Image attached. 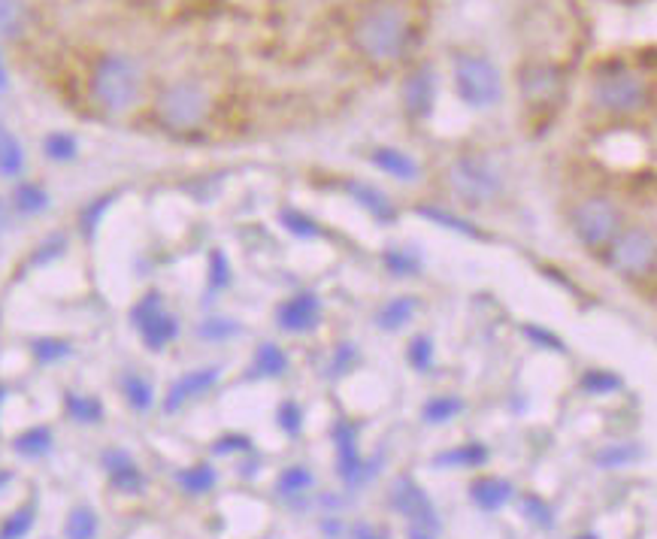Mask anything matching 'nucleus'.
I'll use <instances>...</instances> for the list:
<instances>
[{
    "mask_svg": "<svg viewBox=\"0 0 657 539\" xmlns=\"http://www.w3.org/2000/svg\"><path fill=\"white\" fill-rule=\"evenodd\" d=\"M409 34V16L397 4H382L352 28V43L370 61H394L406 52Z\"/></svg>",
    "mask_w": 657,
    "mask_h": 539,
    "instance_id": "obj_1",
    "label": "nucleus"
},
{
    "mask_svg": "<svg viewBox=\"0 0 657 539\" xmlns=\"http://www.w3.org/2000/svg\"><path fill=\"white\" fill-rule=\"evenodd\" d=\"M143 73L128 55H103L91 73V94L106 113H125L137 103Z\"/></svg>",
    "mask_w": 657,
    "mask_h": 539,
    "instance_id": "obj_2",
    "label": "nucleus"
},
{
    "mask_svg": "<svg viewBox=\"0 0 657 539\" xmlns=\"http://www.w3.org/2000/svg\"><path fill=\"white\" fill-rule=\"evenodd\" d=\"M209 113V97L197 82H173L161 97H158V116L167 128L173 131H191L203 125Z\"/></svg>",
    "mask_w": 657,
    "mask_h": 539,
    "instance_id": "obj_3",
    "label": "nucleus"
},
{
    "mask_svg": "<svg viewBox=\"0 0 657 539\" xmlns=\"http://www.w3.org/2000/svg\"><path fill=\"white\" fill-rule=\"evenodd\" d=\"M455 85H458L461 100L476 106V110L491 106L503 97L500 73L482 55H458L455 58Z\"/></svg>",
    "mask_w": 657,
    "mask_h": 539,
    "instance_id": "obj_4",
    "label": "nucleus"
},
{
    "mask_svg": "<svg viewBox=\"0 0 657 539\" xmlns=\"http://www.w3.org/2000/svg\"><path fill=\"white\" fill-rule=\"evenodd\" d=\"M452 185L467 203H485L500 191V173L482 155H464L452 167Z\"/></svg>",
    "mask_w": 657,
    "mask_h": 539,
    "instance_id": "obj_5",
    "label": "nucleus"
},
{
    "mask_svg": "<svg viewBox=\"0 0 657 539\" xmlns=\"http://www.w3.org/2000/svg\"><path fill=\"white\" fill-rule=\"evenodd\" d=\"M618 228V209L603 197H588L573 209V231L588 246H603Z\"/></svg>",
    "mask_w": 657,
    "mask_h": 539,
    "instance_id": "obj_6",
    "label": "nucleus"
},
{
    "mask_svg": "<svg viewBox=\"0 0 657 539\" xmlns=\"http://www.w3.org/2000/svg\"><path fill=\"white\" fill-rule=\"evenodd\" d=\"M594 97L603 110H612V113H630L636 106L645 103V85L642 79H636L633 73L627 70H612V73H603L594 85Z\"/></svg>",
    "mask_w": 657,
    "mask_h": 539,
    "instance_id": "obj_7",
    "label": "nucleus"
},
{
    "mask_svg": "<svg viewBox=\"0 0 657 539\" xmlns=\"http://www.w3.org/2000/svg\"><path fill=\"white\" fill-rule=\"evenodd\" d=\"M612 267L624 276H645L654 267V237L645 228H630L612 243Z\"/></svg>",
    "mask_w": 657,
    "mask_h": 539,
    "instance_id": "obj_8",
    "label": "nucleus"
},
{
    "mask_svg": "<svg viewBox=\"0 0 657 539\" xmlns=\"http://www.w3.org/2000/svg\"><path fill=\"white\" fill-rule=\"evenodd\" d=\"M134 325L140 328L146 346L155 349V352H161V349H164L167 343H173L176 334H179L176 318L161 309V297H158L155 291L134 309Z\"/></svg>",
    "mask_w": 657,
    "mask_h": 539,
    "instance_id": "obj_9",
    "label": "nucleus"
},
{
    "mask_svg": "<svg viewBox=\"0 0 657 539\" xmlns=\"http://www.w3.org/2000/svg\"><path fill=\"white\" fill-rule=\"evenodd\" d=\"M391 503L400 515H406L409 521H415L424 530H440V515H436L430 497L424 494L421 485H415L409 476H400L391 488Z\"/></svg>",
    "mask_w": 657,
    "mask_h": 539,
    "instance_id": "obj_10",
    "label": "nucleus"
},
{
    "mask_svg": "<svg viewBox=\"0 0 657 539\" xmlns=\"http://www.w3.org/2000/svg\"><path fill=\"white\" fill-rule=\"evenodd\" d=\"M334 440H337V473H340V479L346 485L367 482L376 473V467L364 464V458L358 452V440H355V427L349 421H337Z\"/></svg>",
    "mask_w": 657,
    "mask_h": 539,
    "instance_id": "obj_11",
    "label": "nucleus"
},
{
    "mask_svg": "<svg viewBox=\"0 0 657 539\" xmlns=\"http://www.w3.org/2000/svg\"><path fill=\"white\" fill-rule=\"evenodd\" d=\"M218 376H222V370H218V367H200V370L185 373L182 379H176V382L170 385V391H167V397H164V412H167V415L179 412L188 400H194V397H200L203 391H209V388L218 382Z\"/></svg>",
    "mask_w": 657,
    "mask_h": 539,
    "instance_id": "obj_12",
    "label": "nucleus"
},
{
    "mask_svg": "<svg viewBox=\"0 0 657 539\" xmlns=\"http://www.w3.org/2000/svg\"><path fill=\"white\" fill-rule=\"evenodd\" d=\"M100 461H103V470H106V476H109V482H113L116 491H125V494L143 491L146 476L125 449H109V452H103Z\"/></svg>",
    "mask_w": 657,
    "mask_h": 539,
    "instance_id": "obj_13",
    "label": "nucleus"
},
{
    "mask_svg": "<svg viewBox=\"0 0 657 539\" xmlns=\"http://www.w3.org/2000/svg\"><path fill=\"white\" fill-rule=\"evenodd\" d=\"M318 315H321V303L315 294H297L288 303H282L279 309V325L285 331H309L318 325Z\"/></svg>",
    "mask_w": 657,
    "mask_h": 539,
    "instance_id": "obj_14",
    "label": "nucleus"
},
{
    "mask_svg": "<svg viewBox=\"0 0 657 539\" xmlns=\"http://www.w3.org/2000/svg\"><path fill=\"white\" fill-rule=\"evenodd\" d=\"M433 97H436V79L430 70H415L406 85H403V103L412 116H427L433 110Z\"/></svg>",
    "mask_w": 657,
    "mask_h": 539,
    "instance_id": "obj_15",
    "label": "nucleus"
},
{
    "mask_svg": "<svg viewBox=\"0 0 657 539\" xmlns=\"http://www.w3.org/2000/svg\"><path fill=\"white\" fill-rule=\"evenodd\" d=\"M470 500L485 509V512H497L503 509L509 500H512V485L506 479H497V476H488V479H476L470 485Z\"/></svg>",
    "mask_w": 657,
    "mask_h": 539,
    "instance_id": "obj_16",
    "label": "nucleus"
},
{
    "mask_svg": "<svg viewBox=\"0 0 657 539\" xmlns=\"http://www.w3.org/2000/svg\"><path fill=\"white\" fill-rule=\"evenodd\" d=\"M52 446H55L52 427H46V424L28 427V430H22V434L13 440V452H16L19 458H43V455L52 452Z\"/></svg>",
    "mask_w": 657,
    "mask_h": 539,
    "instance_id": "obj_17",
    "label": "nucleus"
},
{
    "mask_svg": "<svg viewBox=\"0 0 657 539\" xmlns=\"http://www.w3.org/2000/svg\"><path fill=\"white\" fill-rule=\"evenodd\" d=\"M370 161H373L379 170H385L388 176H397V179H403V182H412V179L418 176V164H415L406 152L391 149V146L376 149V152L370 155Z\"/></svg>",
    "mask_w": 657,
    "mask_h": 539,
    "instance_id": "obj_18",
    "label": "nucleus"
},
{
    "mask_svg": "<svg viewBox=\"0 0 657 539\" xmlns=\"http://www.w3.org/2000/svg\"><path fill=\"white\" fill-rule=\"evenodd\" d=\"M349 194L364 209L373 212V219H379V222H391L394 219V206H391V200L379 188H370V185H361V182H349Z\"/></svg>",
    "mask_w": 657,
    "mask_h": 539,
    "instance_id": "obj_19",
    "label": "nucleus"
},
{
    "mask_svg": "<svg viewBox=\"0 0 657 539\" xmlns=\"http://www.w3.org/2000/svg\"><path fill=\"white\" fill-rule=\"evenodd\" d=\"M436 467H482L488 464V449L482 443H464L458 449L440 452L433 458Z\"/></svg>",
    "mask_w": 657,
    "mask_h": 539,
    "instance_id": "obj_20",
    "label": "nucleus"
},
{
    "mask_svg": "<svg viewBox=\"0 0 657 539\" xmlns=\"http://www.w3.org/2000/svg\"><path fill=\"white\" fill-rule=\"evenodd\" d=\"M25 170V152H22V143L7 131L0 128V176H19Z\"/></svg>",
    "mask_w": 657,
    "mask_h": 539,
    "instance_id": "obj_21",
    "label": "nucleus"
},
{
    "mask_svg": "<svg viewBox=\"0 0 657 539\" xmlns=\"http://www.w3.org/2000/svg\"><path fill=\"white\" fill-rule=\"evenodd\" d=\"M97 512L91 506H76L70 509L67 521H64V536L67 539H97Z\"/></svg>",
    "mask_w": 657,
    "mask_h": 539,
    "instance_id": "obj_22",
    "label": "nucleus"
},
{
    "mask_svg": "<svg viewBox=\"0 0 657 539\" xmlns=\"http://www.w3.org/2000/svg\"><path fill=\"white\" fill-rule=\"evenodd\" d=\"M215 470H212V464H194V467H185V470H179L176 473V482H179V488H185L188 494H206V491H212L215 488Z\"/></svg>",
    "mask_w": 657,
    "mask_h": 539,
    "instance_id": "obj_23",
    "label": "nucleus"
},
{
    "mask_svg": "<svg viewBox=\"0 0 657 539\" xmlns=\"http://www.w3.org/2000/svg\"><path fill=\"white\" fill-rule=\"evenodd\" d=\"M412 312H415V300H412V297H397V300H391V303L382 306V312H379V318H376V325H379L382 331H400L406 321L412 318Z\"/></svg>",
    "mask_w": 657,
    "mask_h": 539,
    "instance_id": "obj_24",
    "label": "nucleus"
},
{
    "mask_svg": "<svg viewBox=\"0 0 657 539\" xmlns=\"http://www.w3.org/2000/svg\"><path fill=\"white\" fill-rule=\"evenodd\" d=\"M464 412V400L461 397H455V394H446V397H433V400H427L424 403V409H421V415H424V421L427 424H443V421H452L455 415H461Z\"/></svg>",
    "mask_w": 657,
    "mask_h": 539,
    "instance_id": "obj_25",
    "label": "nucleus"
},
{
    "mask_svg": "<svg viewBox=\"0 0 657 539\" xmlns=\"http://www.w3.org/2000/svg\"><path fill=\"white\" fill-rule=\"evenodd\" d=\"M415 212H418V215H424V219H430L433 225L452 228V231H458V234H464V237H476V240H482V237H485V234H482L476 225H470V222L458 219V215H452V212H446V209H436V206H418Z\"/></svg>",
    "mask_w": 657,
    "mask_h": 539,
    "instance_id": "obj_26",
    "label": "nucleus"
},
{
    "mask_svg": "<svg viewBox=\"0 0 657 539\" xmlns=\"http://www.w3.org/2000/svg\"><path fill=\"white\" fill-rule=\"evenodd\" d=\"M34 521H37V506L34 503L19 506L4 524H0V539H25L31 533Z\"/></svg>",
    "mask_w": 657,
    "mask_h": 539,
    "instance_id": "obj_27",
    "label": "nucleus"
},
{
    "mask_svg": "<svg viewBox=\"0 0 657 539\" xmlns=\"http://www.w3.org/2000/svg\"><path fill=\"white\" fill-rule=\"evenodd\" d=\"M122 391H125V400L131 403V409H137V412H146L155 400V391H152L149 379H143L140 373H128L122 379Z\"/></svg>",
    "mask_w": 657,
    "mask_h": 539,
    "instance_id": "obj_28",
    "label": "nucleus"
},
{
    "mask_svg": "<svg viewBox=\"0 0 657 539\" xmlns=\"http://www.w3.org/2000/svg\"><path fill=\"white\" fill-rule=\"evenodd\" d=\"M67 415L73 421H82V424H97L103 418V403L97 397H85V394H67Z\"/></svg>",
    "mask_w": 657,
    "mask_h": 539,
    "instance_id": "obj_29",
    "label": "nucleus"
},
{
    "mask_svg": "<svg viewBox=\"0 0 657 539\" xmlns=\"http://www.w3.org/2000/svg\"><path fill=\"white\" fill-rule=\"evenodd\" d=\"M285 367H288V358L276 343H261L258 346V355H255V373L258 376H282Z\"/></svg>",
    "mask_w": 657,
    "mask_h": 539,
    "instance_id": "obj_30",
    "label": "nucleus"
},
{
    "mask_svg": "<svg viewBox=\"0 0 657 539\" xmlns=\"http://www.w3.org/2000/svg\"><path fill=\"white\" fill-rule=\"evenodd\" d=\"M636 458H642V449L636 443H615V446H606L594 455V464L597 467H627L633 464Z\"/></svg>",
    "mask_w": 657,
    "mask_h": 539,
    "instance_id": "obj_31",
    "label": "nucleus"
},
{
    "mask_svg": "<svg viewBox=\"0 0 657 539\" xmlns=\"http://www.w3.org/2000/svg\"><path fill=\"white\" fill-rule=\"evenodd\" d=\"M13 203H16V209L19 212H25V215H37V212H43L46 206H49V194L40 188V185H19L16 188V194H13Z\"/></svg>",
    "mask_w": 657,
    "mask_h": 539,
    "instance_id": "obj_32",
    "label": "nucleus"
},
{
    "mask_svg": "<svg viewBox=\"0 0 657 539\" xmlns=\"http://www.w3.org/2000/svg\"><path fill=\"white\" fill-rule=\"evenodd\" d=\"M312 488V473L306 470V467H288V470H282V476H279V482H276V491L282 494V497H294V494H303V491H309Z\"/></svg>",
    "mask_w": 657,
    "mask_h": 539,
    "instance_id": "obj_33",
    "label": "nucleus"
},
{
    "mask_svg": "<svg viewBox=\"0 0 657 539\" xmlns=\"http://www.w3.org/2000/svg\"><path fill=\"white\" fill-rule=\"evenodd\" d=\"M25 25L22 0H0V37H16Z\"/></svg>",
    "mask_w": 657,
    "mask_h": 539,
    "instance_id": "obj_34",
    "label": "nucleus"
},
{
    "mask_svg": "<svg viewBox=\"0 0 657 539\" xmlns=\"http://www.w3.org/2000/svg\"><path fill=\"white\" fill-rule=\"evenodd\" d=\"M43 149H46V155H49L52 161H73L79 143H76V137H70V134H64V131H55V134H49V137L43 140Z\"/></svg>",
    "mask_w": 657,
    "mask_h": 539,
    "instance_id": "obj_35",
    "label": "nucleus"
},
{
    "mask_svg": "<svg viewBox=\"0 0 657 539\" xmlns=\"http://www.w3.org/2000/svg\"><path fill=\"white\" fill-rule=\"evenodd\" d=\"M618 388H621V379L609 370H591L582 376V391L588 394H612Z\"/></svg>",
    "mask_w": 657,
    "mask_h": 539,
    "instance_id": "obj_36",
    "label": "nucleus"
},
{
    "mask_svg": "<svg viewBox=\"0 0 657 539\" xmlns=\"http://www.w3.org/2000/svg\"><path fill=\"white\" fill-rule=\"evenodd\" d=\"M282 225L294 234V237H300V240H312V237H318L321 231H318V225L309 219V215H303V212H294V209H285L282 212Z\"/></svg>",
    "mask_w": 657,
    "mask_h": 539,
    "instance_id": "obj_37",
    "label": "nucleus"
},
{
    "mask_svg": "<svg viewBox=\"0 0 657 539\" xmlns=\"http://www.w3.org/2000/svg\"><path fill=\"white\" fill-rule=\"evenodd\" d=\"M31 352L40 364H55L70 355V346L64 340H34Z\"/></svg>",
    "mask_w": 657,
    "mask_h": 539,
    "instance_id": "obj_38",
    "label": "nucleus"
},
{
    "mask_svg": "<svg viewBox=\"0 0 657 539\" xmlns=\"http://www.w3.org/2000/svg\"><path fill=\"white\" fill-rule=\"evenodd\" d=\"M524 515L533 521V524H539V527H555V515H552V509H549V503L545 500H539L536 494H527L524 497Z\"/></svg>",
    "mask_w": 657,
    "mask_h": 539,
    "instance_id": "obj_39",
    "label": "nucleus"
},
{
    "mask_svg": "<svg viewBox=\"0 0 657 539\" xmlns=\"http://www.w3.org/2000/svg\"><path fill=\"white\" fill-rule=\"evenodd\" d=\"M109 203H113V194H103L100 200L85 206V212H82V231H85V237H94V231H97V225L103 219V212L109 209Z\"/></svg>",
    "mask_w": 657,
    "mask_h": 539,
    "instance_id": "obj_40",
    "label": "nucleus"
},
{
    "mask_svg": "<svg viewBox=\"0 0 657 539\" xmlns=\"http://www.w3.org/2000/svg\"><path fill=\"white\" fill-rule=\"evenodd\" d=\"M409 364L415 370H430L433 367V343L427 337H415L409 343Z\"/></svg>",
    "mask_w": 657,
    "mask_h": 539,
    "instance_id": "obj_41",
    "label": "nucleus"
},
{
    "mask_svg": "<svg viewBox=\"0 0 657 539\" xmlns=\"http://www.w3.org/2000/svg\"><path fill=\"white\" fill-rule=\"evenodd\" d=\"M237 331L240 328L234 325V321H228V318H209V321H203V325H200V337H206V340H225V337H231Z\"/></svg>",
    "mask_w": 657,
    "mask_h": 539,
    "instance_id": "obj_42",
    "label": "nucleus"
},
{
    "mask_svg": "<svg viewBox=\"0 0 657 539\" xmlns=\"http://www.w3.org/2000/svg\"><path fill=\"white\" fill-rule=\"evenodd\" d=\"M276 421H279V427L285 430V434H300V424H303V412H300V406L297 403H282L279 406V415H276Z\"/></svg>",
    "mask_w": 657,
    "mask_h": 539,
    "instance_id": "obj_43",
    "label": "nucleus"
},
{
    "mask_svg": "<svg viewBox=\"0 0 657 539\" xmlns=\"http://www.w3.org/2000/svg\"><path fill=\"white\" fill-rule=\"evenodd\" d=\"M209 264H212V270H209V285H212V288H225V285L231 282V267H228L225 255H222V252H212V255H209Z\"/></svg>",
    "mask_w": 657,
    "mask_h": 539,
    "instance_id": "obj_44",
    "label": "nucleus"
},
{
    "mask_svg": "<svg viewBox=\"0 0 657 539\" xmlns=\"http://www.w3.org/2000/svg\"><path fill=\"white\" fill-rule=\"evenodd\" d=\"M249 449H252V440L243 434H228L212 446L215 455H234V452H249Z\"/></svg>",
    "mask_w": 657,
    "mask_h": 539,
    "instance_id": "obj_45",
    "label": "nucleus"
},
{
    "mask_svg": "<svg viewBox=\"0 0 657 539\" xmlns=\"http://www.w3.org/2000/svg\"><path fill=\"white\" fill-rule=\"evenodd\" d=\"M64 237L61 234H55V237H49L40 249H37V255L31 258V264H46V261H52V258H58L61 252H64Z\"/></svg>",
    "mask_w": 657,
    "mask_h": 539,
    "instance_id": "obj_46",
    "label": "nucleus"
},
{
    "mask_svg": "<svg viewBox=\"0 0 657 539\" xmlns=\"http://www.w3.org/2000/svg\"><path fill=\"white\" fill-rule=\"evenodd\" d=\"M385 264L391 267V273H403V276L418 270V261L409 258V255H403V252H388V255H385Z\"/></svg>",
    "mask_w": 657,
    "mask_h": 539,
    "instance_id": "obj_47",
    "label": "nucleus"
},
{
    "mask_svg": "<svg viewBox=\"0 0 657 539\" xmlns=\"http://www.w3.org/2000/svg\"><path fill=\"white\" fill-rule=\"evenodd\" d=\"M524 334H527V337H533V340H536L539 346H549V349H555V352H564L561 340H558L555 334H549V331H539V328L527 325V328H524Z\"/></svg>",
    "mask_w": 657,
    "mask_h": 539,
    "instance_id": "obj_48",
    "label": "nucleus"
},
{
    "mask_svg": "<svg viewBox=\"0 0 657 539\" xmlns=\"http://www.w3.org/2000/svg\"><path fill=\"white\" fill-rule=\"evenodd\" d=\"M355 539H385L379 530H373V527H358L355 530Z\"/></svg>",
    "mask_w": 657,
    "mask_h": 539,
    "instance_id": "obj_49",
    "label": "nucleus"
},
{
    "mask_svg": "<svg viewBox=\"0 0 657 539\" xmlns=\"http://www.w3.org/2000/svg\"><path fill=\"white\" fill-rule=\"evenodd\" d=\"M10 228V206L0 200V234H4Z\"/></svg>",
    "mask_w": 657,
    "mask_h": 539,
    "instance_id": "obj_50",
    "label": "nucleus"
},
{
    "mask_svg": "<svg viewBox=\"0 0 657 539\" xmlns=\"http://www.w3.org/2000/svg\"><path fill=\"white\" fill-rule=\"evenodd\" d=\"M409 539H436V536H433L430 530H424V527H412V530H409Z\"/></svg>",
    "mask_w": 657,
    "mask_h": 539,
    "instance_id": "obj_51",
    "label": "nucleus"
},
{
    "mask_svg": "<svg viewBox=\"0 0 657 539\" xmlns=\"http://www.w3.org/2000/svg\"><path fill=\"white\" fill-rule=\"evenodd\" d=\"M7 82H10V79H7V67H4V58H0V91L7 88Z\"/></svg>",
    "mask_w": 657,
    "mask_h": 539,
    "instance_id": "obj_52",
    "label": "nucleus"
},
{
    "mask_svg": "<svg viewBox=\"0 0 657 539\" xmlns=\"http://www.w3.org/2000/svg\"><path fill=\"white\" fill-rule=\"evenodd\" d=\"M4 400H7V385H0V409H4Z\"/></svg>",
    "mask_w": 657,
    "mask_h": 539,
    "instance_id": "obj_53",
    "label": "nucleus"
},
{
    "mask_svg": "<svg viewBox=\"0 0 657 539\" xmlns=\"http://www.w3.org/2000/svg\"><path fill=\"white\" fill-rule=\"evenodd\" d=\"M13 479V473H0V485H7Z\"/></svg>",
    "mask_w": 657,
    "mask_h": 539,
    "instance_id": "obj_54",
    "label": "nucleus"
},
{
    "mask_svg": "<svg viewBox=\"0 0 657 539\" xmlns=\"http://www.w3.org/2000/svg\"><path fill=\"white\" fill-rule=\"evenodd\" d=\"M576 539H600L597 533H582V536H576Z\"/></svg>",
    "mask_w": 657,
    "mask_h": 539,
    "instance_id": "obj_55",
    "label": "nucleus"
}]
</instances>
